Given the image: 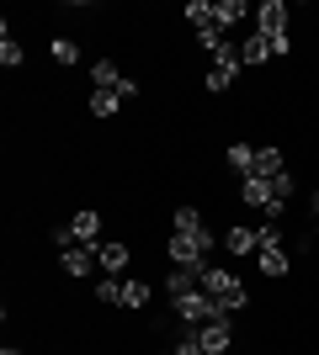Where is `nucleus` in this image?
I'll use <instances>...</instances> for the list:
<instances>
[{
  "label": "nucleus",
  "mask_w": 319,
  "mask_h": 355,
  "mask_svg": "<svg viewBox=\"0 0 319 355\" xmlns=\"http://www.w3.org/2000/svg\"><path fill=\"white\" fill-rule=\"evenodd\" d=\"M69 239H75V244H101V212L96 207L75 212V218H69Z\"/></svg>",
  "instance_id": "9b49d317"
},
{
  "label": "nucleus",
  "mask_w": 319,
  "mask_h": 355,
  "mask_svg": "<svg viewBox=\"0 0 319 355\" xmlns=\"http://www.w3.org/2000/svg\"><path fill=\"white\" fill-rule=\"evenodd\" d=\"M197 286H202V292H208V297H213V302H218L224 313H240L245 302H250V286H245L240 276H234V270L213 266V260L197 270Z\"/></svg>",
  "instance_id": "f257e3e1"
},
{
  "label": "nucleus",
  "mask_w": 319,
  "mask_h": 355,
  "mask_svg": "<svg viewBox=\"0 0 319 355\" xmlns=\"http://www.w3.org/2000/svg\"><path fill=\"white\" fill-rule=\"evenodd\" d=\"M0 355H22V350H16V345H6V350H0Z\"/></svg>",
  "instance_id": "c756f323"
},
{
  "label": "nucleus",
  "mask_w": 319,
  "mask_h": 355,
  "mask_svg": "<svg viewBox=\"0 0 319 355\" xmlns=\"http://www.w3.org/2000/svg\"><path fill=\"white\" fill-rule=\"evenodd\" d=\"M186 292H197V270H170L165 276V297L176 302V297H186Z\"/></svg>",
  "instance_id": "4be33fe9"
},
{
  "label": "nucleus",
  "mask_w": 319,
  "mask_h": 355,
  "mask_svg": "<svg viewBox=\"0 0 319 355\" xmlns=\"http://www.w3.org/2000/svg\"><path fill=\"white\" fill-rule=\"evenodd\" d=\"M181 21H186L192 32L213 27V0H186V6H181Z\"/></svg>",
  "instance_id": "aec40b11"
},
{
  "label": "nucleus",
  "mask_w": 319,
  "mask_h": 355,
  "mask_svg": "<svg viewBox=\"0 0 319 355\" xmlns=\"http://www.w3.org/2000/svg\"><path fill=\"white\" fill-rule=\"evenodd\" d=\"M256 175H261V180L288 175V159H282V148H277V144H261V148H256Z\"/></svg>",
  "instance_id": "4468645a"
},
{
  "label": "nucleus",
  "mask_w": 319,
  "mask_h": 355,
  "mask_svg": "<svg viewBox=\"0 0 319 355\" xmlns=\"http://www.w3.org/2000/svg\"><path fill=\"white\" fill-rule=\"evenodd\" d=\"M170 228H176V234H192V239H197V234H208V223H202V212L192 207V202H181V207L170 212Z\"/></svg>",
  "instance_id": "a211bd4d"
},
{
  "label": "nucleus",
  "mask_w": 319,
  "mask_h": 355,
  "mask_svg": "<svg viewBox=\"0 0 319 355\" xmlns=\"http://www.w3.org/2000/svg\"><path fill=\"white\" fill-rule=\"evenodd\" d=\"M256 148H261V144H229V148H224V164H229L240 180L256 175Z\"/></svg>",
  "instance_id": "ddd939ff"
},
{
  "label": "nucleus",
  "mask_w": 319,
  "mask_h": 355,
  "mask_svg": "<svg viewBox=\"0 0 319 355\" xmlns=\"http://www.w3.org/2000/svg\"><path fill=\"white\" fill-rule=\"evenodd\" d=\"M197 345H202V355H229V350H234V329H229V318L202 324L197 329Z\"/></svg>",
  "instance_id": "0eeeda50"
},
{
  "label": "nucleus",
  "mask_w": 319,
  "mask_h": 355,
  "mask_svg": "<svg viewBox=\"0 0 319 355\" xmlns=\"http://www.w3.org/2000/svg\"><path fill=\"white\" fill-rule=\"evenodd\" d=\"M309 212H314V218H319V186H314V191H309Z\"/></svg>",
  "instance_id": "c85d7f7f"
},
{
  "label": "nucleus",
  "mask_w": 319,
  "mask_h": 355,
  "mask_svg": "<svg viewBox=\"0 0 319 355\" xmlns=\"http://www.w3.org/2000/svg\"><path fill=\"white\" fill-rule=\"evenodd\" d=\"M117 112H122L117 90H91V117H117Z\"/></svg>",
  "instance_id": "5701e85b"
},
{
  "label": "nucleus",
  "mask_w": 319,
  "mask_h": 355,
  "mask_svg": "<svg viewBox=\"0 0 319 355\" xmlns=\"http://www.w3.org/2000/svg\"><path fill=\"white\" fill-rule=\"evenodd\" d=\"M240 59H245V64H256V69H266V64H272V37L250 32V37L240 43Z\"/></svg>",
  "instance_id": "f3484780"
},
{
  "label": "nucleus",
  "mask_w": 319,
  "mask_h": 355,
  "mask_svg": "<svg viewBox=\"0 0 319 355\" xmlns=\"http://www.w3.org/2000/svg\"><path fill=\"white\" fill-rule=\"evenodd\" d=\"M272 196H277V202H293V196H298V175H293V170H288V175H277L272 180Z\"/></svg>",
  "instance_id": "a878e982"
},
{
  "label": "nucleus",
  "mask_w": 319,
  "mask_h": 355,
  "mask_svg": "<svg viewBox=\"0 0 319 355\" xmlns=\"http://www.w3.org/2000/svg\"><path fill=\"white\" fill-rule=\"evenodd\" d=\"M245 16H256L245 0H213V27H218V32H229L234 21H245Z\"/></svg>",
  "instance_id": "2eb2a0df"
},
{
  "label": "nucleus",
  "mask_w": 319,
  "mask_h": 355,
  "mask_svg": "<svg viewBox=\"0 0 319 355\" xmlns=\"http://www.w3.org/2000/svg\"><path fill=\"white\" fill-rule=\"evenodd\" d=\"M0 64H6V69H22V43L11 37V21H0Z\"/></svg>",
  "instance_id": "412c9836"
},
{
  "label": "nucleus",
  "mask_w": 319,
  "mask_h": 355,
  "mask_svg": "<svg viewBox=\"0 0 319 355\" xmlns=\"http://www.w3.org/2000/svg\"><path fill=\"white\" fill-rule=\"evenodd\" d=\"M48 59L69 69V64H80V43H75V37H54V43H48Z\"/></svg>",
  "instance_id": "b1692460"
},
{
  "label": "nucleus",
  "mask_w": 319,
  "mask_h": 355,
  "mask_svg": "<svg viewBox=\"0 0 319 355\" xmlns=\"http://www.w3.org/2000/svg\"><path fill=\"white\" fill-rule=\"evenodd\" d=\"M224 250L234 254V260H245V254H261V234L250 228V223H234V228H224Z\"/></svg>",
  "instance_id": "9d476101"
},
{
  "label": "nucleus",
  "mask_w": 319,
  "mask_h": 355,
  "mask_svg": "<svg viewBox=\"0 0 319 355\" xmlns=\"http://www.w3.org/2000/svg\"><path fill=\"white\" fill-rule=\"evenodd\" d=\"M293 53V32H282V37H272V59H288Z\"/></svg>",
  "instance_id": "cd10ccee"
},
{
  "label": "nucleus",
  "mask_w": 319,
  "mask_h": 355,
  "mask_svg": "<svg viewBox=\"0 0 319 355\" xmlns=\"http://www.w3.org/2000/svg\"><path fill=\"white\" fill-rule=\"evenodd\" d=\"M240 202H245V207H256V212H266V207L277 202V196H272V180L245 175V180H240Z\"/></svg>",
  "instance_id": "f8f14e48"
},
{
  "label": "nucleus",
  "mask_w": 319,
  "mask_h": 355,
  "mask_svg": "<svg viewBox=\"0 0 319 355\" xmlns=\"http://www.w3.org/2000/svg\"><path fill=\"white\" fill-rule=\"evenodd\" d=\"M213 244H218L213 228H208V234H197V239H192V234H170L165 254H170V266H176V270H202L213 260Z\"/></svg>",
  "instance_id": "f03ea898"
},
{
  "label": "nucleus",
  "mask_w": 319,
  "mask_h": 355,
  "mask_svg": "<svg viewBox=\"0 0 319 355\" xmlns=\"http://www.w3.org/2000/svg\"><path fill=\"white\" fill-rule=\"evenodd\" d=\"M224 43H229V32H218V27H202L197 32V48H208V53H218Z\"/></svg>",
  "instance_id": "bb28decb"
},
{
  "label": "nucleus",
  "mask_w": 319,
  "mask_h": 355,
  "mask_svg": "<svg viewBox=\"0 0 319 355\" xmlns=\"http://www.w3.org/2000/svg\"><path fill=\"white\" fill-rule=\"evenodd\" d=\"M59 270L69 276V282H80V276H91L96 266V244H69V250H59Z\"/></svg>",
  "instance_id": "39448f33"
},
{
  "label": "nucleus",
  "mask_w": 319,
  "mask_h": 355,
  "mask_svg": "<svg viewBox=\"0 0 319 355\" xmlns=\"http://www.w3.org/2000/svg\"><path fill=\"white\" fill-rule=\"evenodd\" d=\"M240 69H245L240 43L229 37V43L213 53V64H208V80H202V85H208V96H229V90H234V80H240Z\"/></svg>",
  "instance_id": "7ed1b4c3"
},
{
  "label": "nucleus",
  "mask_w": 319,
  "mask_h": 355,
  "mask_svg": "<svg viewBox=\"0 0 319 355\" xmlns=\"http://www.w3.org/2000/svg\"><path fill=\"white\" fill-rule=\"evenodd\" d=\"M122 80L128 74H117L112 59H91V90H122Z\"/></svg>",
  "instance_id": "6ab92c4d"
},
{
  "label": "nucleus",
  "mask_w": 319,
  "mask_h": 355,
  "mask_svg": "<svg viewBox=\"0 0 319 355\" xmlns=\"http://www.w3.org/2000/svg\"><path fill=\"white\" fill-rule=\"evenodd\" d=\"M149 282H144V276H122V308H128V313H144V308H149Z\"/></svg>",
  "instance_id": "dca6fc26"
},
{
  "label": "nucleus",
  "mask_w": 319,
  "mask_h": 355,
  "mask_svg": "<svg viewBox=\"0 0 319 355\" xmlns=\"http://www.w3.org/2000/svg\"><path fill=\"white\" fill-rule=\"evenodd\" d=\"M128 260H133V250H128L122 239H101V244H96V266H101L106 276H122Z\"/></svg>",
  "instance_id": "1a4fd4ad"
},
{
  "label": "nucleus",
  "mask_w": 319,
  "mask_h": 355,
  "mask_svg": "<svg viewBox=\"0 0 319 355\" xmlns=\"http://www.w3.org/2000/svg\"><path fill=\"white\" fill-rule=\"evenodd\" d=\"M96 302H106V308H122V276H101V282H96Z\"/></svg>",
  "instance_id": "393cba45"
},
{
  "label": "nucleus",
  "mask_w": 319,
  "mask_h": 355,
  "mask_svg": "<svg viewBox=\"0 0 319 355\" xmlns=\"http://www.w3.org/2000/svg\"><path fill=\"white\" fill-rule=\"evenodd\" d=\"M256 270L266 276V282H282L293 270V254H288V244H261V254H256Z\"/></svg>",
  "instance_id": "6e6552de"
},
{
  "label": "nucleus",
  "mask_w": 319,
  "mask_h": 355,
  "mask_svg": "<svg viewBox=\"0 0 319 355\" xmlns=\"http://www.w3.org/2000/svg\"><path fill=\"white\" fill-rule=\"evenodd\" d=\"M288 0H261L256 6V32L261 37H282V32H288Z\"/></svg>",
  "instance_id": "423d86ee"
},
{
  "label": "nucleus",
  "mask_w": 319,
  "mask_h": 355,
  "mask_svg": "<svg viewBox=\"0 0 319 355\" xmlns=\"http://www.w3.org/2000/svg\"><path fill=\"white\" fill-rule=\"evenodd\" d=\"M170 313H176V324H181V329H202V324H213V318H229V313L218 308L202 286H197V292H186V297H176Z\"/></svg>",
  "instance_id": "20e7f679"
}]
</instances>
